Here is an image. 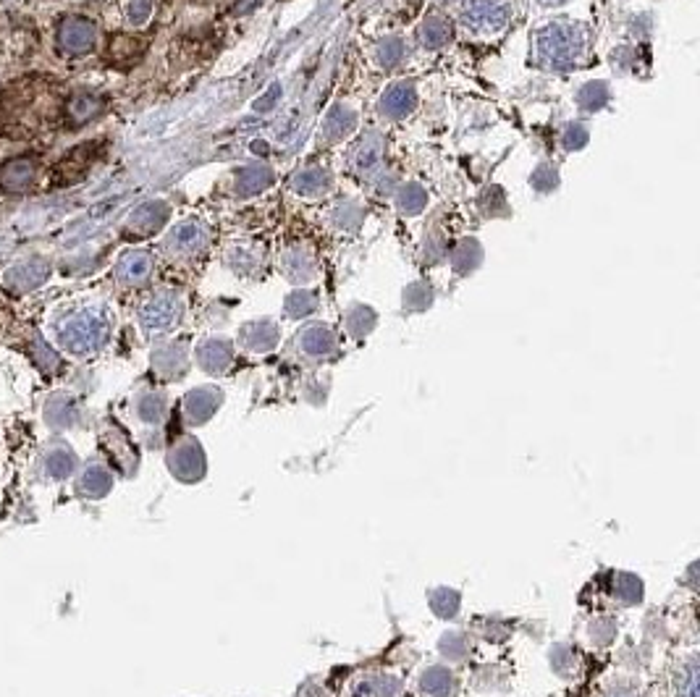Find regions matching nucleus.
I'll use <instances>...</instances> for the list:
<instances>
[{"instance_id":"f257e3e1","label":"nucleus","mask_w":700,"mask_h":697,"mask_svg":"<svg viewBox=\"0 0 700 697\" xmlns=\"http://www.w3.org/2000/svg\"><path fill=\"white\" fill-rule=\"evenodd\" d=\"M105 339H108V325L95 315H90V312H82L77 318H71L61 328V341L69 352L87 354L103 346Z\"/></svg>"},{"instance_id":"f03ea898","label":"nucleus","mask_w":700,"mask_h":697,"mask_svg":"<svg viewBox=\"0 0 700 697\" xmlns=\"http://www.w3.org/2000/svg\"><path fill=\"white\" fill-rule=\"evenodd\" d=\"M95 24L84 16H66V19L58 24V48L69 56H82V53H90L92 45H95Z\"/></svg>"},{"instance_id":"7ed1b4c3","label":"nucleus","mask_w":700,"mask_h":697,"mask_svg":"<svg viewBox=\"0 0 700 697\" xmlns=\"http://www.w3.org/2000/svg\"><path fill=\"white\" fill-rule=\"evenodd\" d=\"M37 179V158L35 155H21L11 158L0 168V189L8 194L27 192Z\"/></svg>"},{"instance_id":"20e7f679","label":"nucleus","mask_w":700,"mask_h":697,"mask_svg":"<svg viewBox=\"0 0 700 697\" xmlns=\"http://www.w3.org/2000/svg\"><path fill=\"white\" fill-rule=\"evenodd\" d=\"M95 158H98V145L95 142H90V145H82L77 147L74 152H69L66 158L58 163L56 168V184L58 187H66V184H74V181H79L87 173V168L95 163Z\"/></svg>"},{"instance_id":"39448f33","label":"nucleus","mask_w":700,"mask_h":697,"mask_svg":"<svg viewBox=\"0 0 700 697\" xmlns=\"http://www.w3.org/2000/svg\"><path fill=\"white\" fill-rule=\"evenodd\" d=\"M48 276H50V265L45 263V260L32 257V260H24V263L14 265V268L8 270L6 283L14 291H32L48 281Z\"/></svg>"},{"instance_id":"423d86ee","label":"nucleus","mask_w":700,"mask_h":697,"mask_svg":"<svg viewBox=\"0 0 700 697\" xmlns=\"http://www.w3.org/2000/svg\"><path fill=\"white\" fill-rule=\"evenodd\" d=\"M105 108L103 97L90 95V92H79V95H71L66 100V108H63V116L71 126H82L87 121H92L95 116H100V111Z\"/></svg>"},{"instance_id":"0eeeda50","label":"nucleus","mask_w":700,"mask_h":697,"mask_svg":"<svg viewBox=\"0 0 700 697\" xmlns=\"http://www.w3.org/2000/svg\"><path fill=\"white\" fill-rule=\"evenodd\" d=\"M166 215H168L166 205H160V202H153V205H142V208H139L137 213L132 215L129 226H132L137 234H153L155 228L163 226Z\"/></svg>"},{"instance_id":"6e6552de","label":"nucleus","mask_w":700,"mask_h":697,"mask_svg":"<svg viewBox=\"0 0 700 697\" xmlns=\"http://www.w3.org/2000/svg\"><path fill=\"white\" fill-rule=\"evenodd\" d=\"M118 273H121V278H126V281H142V278L150 276V257H147L145 252H132V255H126L124 260H121Z\"/></svg>"},{"instance_id":"1a4fd4ad","label":"nucleus","mask_w":700,"mask_h":697,"mask_svg":"<svg viewBox=\"0 0 700 697\" xmlns=\"http://www.w3.org/2000/svg\"><path fill=\"white\" fill-rule=\"evenodd\" d=\"M142 53V42H137V37H116L111 42V58L113 61H132Z\"/></svg>"},{"instance_id":"9d476101","label":"nucleus","mask_w":700,"mask_h":697,"mask_svg":"<svg viewBox=\"0 0 700 697\" xmlns=\"http://www.w3.org/2000/svg\"><path fill=\"white\" fill-rule=\"evenodd\" d=\"M168 318H171V304H168L166 299H158V302H153L145 310L147 325H163L168 323Z\"/></svg>"},{"instance_id":"9b49d317","label":"nucleus","mask_w":700,"mask_h":697,"mask_svg":"<svg viewBox=\"0 0 700 697\" xmlns=\"http://www.w3.org/2000/svg\"><path fill=\"white\" fill-rule=\"evenodd\" d=\"M150 11H153V0H132L129 3V19L134 24H142L150 16Z\"/></svg>"}]
</instances>
